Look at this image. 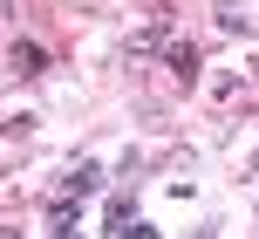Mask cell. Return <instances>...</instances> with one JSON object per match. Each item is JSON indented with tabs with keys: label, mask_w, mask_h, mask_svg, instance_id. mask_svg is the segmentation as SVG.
Wrapping results in <instances>:
<instances>
[{
	"label": "cell",
	"mask_w": 259,
	"mask_h": 239,
	"mask_svg": "<svg viewBox=\"0 0 259 239\" xmlns=\"http://www.w3.org/2000/svg\"><path fill=\"white\" fill-rule=\"evenodd\" d=\"M48 239H82V198L75 191H55L48 198Z\"/></svg>",
	"instance_id": "6da1fadb"
},
{
	"label": "cell",
	"mask_w": 259,
	"mask_h": 239,
	"mask_svg": "<svg viewBox=\"0 0 259 239\" xmlns=\"http://www.w3.org/2000/svg\"><path fill=\"white\" fill-rule=\"evenodd\" d=\"M41 68H48V55H41L34 41H7V75H14V82H27V75H41Z\"/></svg>",
	"instance_id": "7a4b0ae2"
},
{
	"label": "cell",
	"mask_w": 259,
	"mask_h": 239,
	"mask_svg": "<svg viewBox=\"0 0 259 239\" xmlns=\"http://www.w3.org/2000/svg\"><path fill=\"white\" fill-rule=\"evenodd\" d=\"M103 185H109V171H103V164H96V157H82L75 171L62 178V191H75V198H89V191H103Z\"/></svg>",
	"instance_id": "3957f363"
},
{
	"label": "cell",
	"mask_w": 259,
	"mask_h": 239,
	"mask_svg": "<svg viewBox=\"0 0 259 239\" xmlns=\"http://www.w3.org/2000/svg\"><path fill=\"white\" fill-rule=\"evenodd\" d=\"M164 68L178 82H198V48H191V41H170V48H164Z\"/></svg>",
	"instance_id": "277c9868"
},
{
	"label": "cell",
	"mask_w": 259,
	"mask_h": 239,
	"mask_svg": "<svg viewBox=\"0 0 259 239\" xmlns=\"http://www.w3.org/2000/svg\"><path fill=\"white\" fill-rule=\"evenodd\" d=\"M157 48H170V21H164V14H157L143 34H130V55H157Z\"/></svg>",
	"instance_id": "5b68a950"
},
{
	"label": "cell",
	"mask_w": 259,
	"mask_h": 239,
	"mask_svg": "<svg viewBox=\"0 0 259 239\" xmlns=\"http://www.w3.org/2000/svg\"><path fill=\"white\" fill-rule=\"evenodd\" d=\"M130 226H137V212H130V198H109V205H103V232H109V239H123Z\"/></svg>",
	"instance_id": "8992f818"
},
{
	"label": "cell",
	"mask_w": 259,
	"mask_h": 239,
	"mask_svg": "<svg viewBox=\"0 0 259 239\" xmlns=\"http://www.w3.org/2000/svg\"><path fill=\"white\" fill-rule=\"evenodd\" d=\"M219 27H225V34H252V14H239V7H219Z\"/></svg>",
	"instance_id": "52a82bcc"
},
{
	"label": "cell",
	"mask_w": 259,
	"mask_h": 239,
	"mask_svg": "<svg viewBox=\"0 0 259 239\" xmlns=\"http://www.w3.org/2000/svg\"><path fill=\"white\" fill-rule=\"evenodd\" d=\"M123 239H157V226H150V219H137V226H130Z\"/></svg>",
	"instance_id": "ba28073f"
}]
</instances>
